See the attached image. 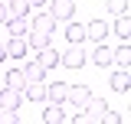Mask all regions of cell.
I'll return each instance as SVG.
<instances>
[{
	"label": "cell",
	"mask_w": 131,
	"mask_h": 124,
	"mask_svg": "<svg viewBox=\"0 0 131 124\" xmlns=\"http://www.w3.org/2000/svg\"><path fill=\"white\" fill-rule=\"evenodd\" d=\"M66 39H69L72 46H75V43H85V26H82V23H72V20H69V26H66Z\"/></svg>",
	"instance_id": "obj_18"
},
{
	"label": "cell",
	"mask_w": 131,
	"mask_h": 124,
	"mask_svg": "<svg viewBox=\"0 0 131 124\" xmlns=\"http://www.w3.org/2000/svg\"><path fill=\"white\" fill-rule=\"evenodd\" d=\"M56 26H59V23L52 20V13H36V16H33V23H30L33 33H46V36H52Z\"/></svg>",
	"instance_id": "obj_4"
},
{
	"label": "cell",
	"mask_w": 131,
	"mask_h": 124,
	"mask_svg": "<svg viewBox=\"0 0 131 124\" xmlns=\"http://www.w3.org/2000/svg\"><path fill=\"white\" fill-rule=\"evenodd\" d=\"M115 62H118V65H125V69H128V62H131V49H128V43H121V49H118V52H115Z\"/></svg>",
	"instance_id": "obj_22"
},
{
	"label": "cell",
	"mask_w": 131,
	"mask_h": 124,
	"mask_svg": "<svg viewBox=\"0 0 131 124\" xmlns=\"http://www.w3.org/2000/svg\"><path fill=\"white\" fill-rule=\"evenodd\" d=\"M7 56H10V59H23V56H26V52H30V49H26V39H23V36H10V43H7Z\"/></svg>",
	"instance_id": "obj_10"
},
{
	"label": "cell",
	"mask_w": 131,
	"mask_h": 124,
	"mask_svg": "<svg viewBox=\"0 0 131 124\" xmlns=\"http://www.w3.org/2000/svg\"><path fill=\"white\" fill-rule=\"evenodd\" d=\"M89 98H92L89 85H69V92H66V101H69V105H75V108H82Z\"/></svg>",
	"instance_id": "obj_6"
},
{
	"label": "cell",
	"mask_w": 131,
	"mask_h": 124,
	"mask_svg": "<svg viewBox=\"0 0 131 124\" xmlns=\"http://www.w3.org/2000/svg\"><path fill=\"white\" fill-rule=\"evenodd\" d=\"M23 75H26V82H46V69L39 62H26L23 65Z\"/></svg>",
	"instance_id": "obj_15"
},
{
	"label": "cell",
	"mask_w": 131,
	"mask_h": 124,
	"mask_svg": "<svg viewBox=\"0 0 131 124\" xmlns=\"http://www.w3.org/2000/svg\"><path fill=\"white\" fill-rule=\"evenodd\" d=\"M59 65H66V69H82L85 65V49H82V43H75L66 56H59Z\"/></svg>",
	"instance_id": "obj_3"
},
{
	"label": "cell",
	"mask_w": 131,
	"mask_h": 124,
	"mask_svg": "<svg viewBox=\"0 0 131 124\" xmlns=\"http://www.w3.org/2000/svg\"><path fill=\"white\" fill-rule=\"evenodd\" d=\"M102 121H105V124H121V121H125V114H115V111H105V114H102Z\"/></svg>",
	"instance_id": "obj_25"
},
{
	"label": "cell",
	"mask_w": 131,
	"mask_h": 124,
	"mask_svg": "<svg viewBox=\"0 0 131 124\" xmlns=\"http://www.w3.org/2000/svg\"><path fill=\"white\" fill-rule=\"evenodd\" d=\"M82 108L85 111L75 114V124H95V121H102V114L108 111V101H105V98H89Z\"/></svg>",
	"instance_id": "obj_1"
},
{
	"label": "cell",
	"mask_w": 131,
	"mask_h": 124,
	"mask_svg": "<svg viewBox=\"0 0 131 124\" xmlns=\"http://www.w3.org/2000/svg\"><path fill=\"white\" fill-rule=\"evenodd\" d=\"M3 82H7L10 88H16V92H23V88H26V75H23V69H10Z\"/></svg>",
	"instance_id": "obj_19"
},
{
	"label": "cell",
	"mask_w": 131,
	"mask_h": 124,
	"mask_svg": "<svg viewBox=\"0 0 131 124\" xmlns=\"http://www.w3.org/2000/svg\"><path fill=\"white\" fill-rule=\"evenodd\" d=\"M3 59H7V49H3V46H0V62H3Z\"/></svg>",
	"instance_id": "obj_28"
},
{
	"label": "cell",
	"mask_w": 131,
	"mask_h": 124,
	"mask_svg": "<svg viewBox=\"0 0 131 124\" xmlns=\"http://www.w3.org/2000/svg\"><path fill=\"white\" fill-rule=\"evenodd\" d=\"M20 101H23V92H16V88H10V85H7V88L0 92V108H10V111H16V108H20Z\"/></svg>",
	"instance_id": "obj_8"
},
{
	"label": "cell",
	"mask_w": 131,
	"mask_h": 124,
	"mask_svg": "<svg viewBox=\"0 0 131 124\" xmlns=\"http://www.w3.org/2000/svg\"><path fill=\"white\" fill-rule=\"evenodd\" d=\"M46 3H49V0H30V7H33V10H36V7H46Z\"/></svg>",
	"instance_id": "obj_27"
},
{
	"label": "cell",
	"mask_w": 131,
	"mask_h": 124,
	"mask_svg": "<svg viewBox=\"0 0 131 124\" xmlns=\"http://www.w3.org/2000/svg\"><path fill=\"white\" fill-rule=\"evenodd\" d=\"M7 30H10V36H26L30 23H26V16H7Z\"/></svg>",
	"instance_id": "obj_13"
},
{
	"label": "cell",
	"mask_w": 131,
	"mask_h": 124,
	"mask_svg": "<svg viewBox=\"0 0 131 124\" xmlns=\"http://www.w3.org/2000/svg\"><path fill=\"white\" fill-rule=\"evenodd\" d=\"M105 7H108L115 16H118V13H128V0H105Z\"/></svg>",
	"instance_id": "obj_23"
},
{
	"label": "cell",
	"mask_w": 131,
	"mask_h": 124,
	"mask_svg": "<svg viewBox=\"0 0 131 124\" xmlns=\"http://www.w3.org/2000/svg\"><path fill=\"white\" fill-rule=\"evenodd\" d=\"M7 10H10V16H26L33 7H30V0H7Z\"/></svg>",
	"instance_id": "obj_21"
},
{
	"label": "cell",
	"mask_w": 131,
	"mask_h": 124,
	"mask_svg": "<svg viewBox=\"0 0 131 124\" xmlns=\"http://www.w3.org/2000/svg\"><path fill=\"white\" fill-rule=\"evenodd\" d=\"M43 121H46V124H62V121H66L62 105H49V108L43 111Z\"/></svg>",
	"instance_id": "obj_20"
},
{
	"label": "cell",
	"mask_w": 131,
	"mask_h": 124,
	"mask_svg": "<svg viewBox=\"0 0 131 124\" xmlns=\"http://www.w3.org/2000/svg\"><path fill=\"white\" fill-rule=\"evenodd\" d=\"M66 92H69L66 82H52V85H46V101L49 105H66Z\"/></svg>",
	"instance_id": "obj_7"
},
{
	"label": "cell",
	"mask_w": 131,
	"mask_h": 124,
	"mask_svg": "<svg viewBox=\"0 0 131 124\" xmlns=\"http://www.w3.org/2000/svg\"><path fill=\"white\" fill-rule=\"evenodd\" d=\"M92 62L102 65V69H105V65H115V52H112L108 46H98L95 52H92Z\"/></svg>",
	"instance_id": "obj_17"
},
{
	"label": "cell",
	"mask_w": 131,
	"mask_h": 124,
	"mask_svg": "<svg viewBox=\"0 0 131 124\" xmlns=\"http://www.w3.org/2000/svg\"><path fill=\"white\" fill-rule=\"evenodd\" d=\"M23 98H26V101H46V85H43V82H26Z\"/></svg>",
	"instance_id": "obj_11"
},
{
	"label": "cell",
	"mask_w": 131,
	"mask_h": 124,
	"mask_svg": "<svg viewBox=\"0 0 131 124\" xmlns=\"http://www.w3.org/2000/svg\"><path fill=\"white\" fill-rule=\"evenodd\" d=\"M105 36H108V23H105V20H89V23H85V39L102 43Z\"/></svg>",
	"instance_id": "obj_5"
},
{
	"label": "cell",
	"mask_w": 131,
	"mask_h": 124,
	"mask_svg": "<svg viewBox=\"0 0 131 124\" xmlns=\"http://www.w3.org/2000/svg\"><path fill=\"white\" fill-rule=\"evenodd\" d=\"M115 33H118L121 43L131 39V20H128V13H118V20H115Z\"/></svg>",
	"instance_id": "obj_16"
},
{
	"label": "cell",
	"mask_w": 131,
	"mask_h": 124,
	"mask_svg": "<svg viewBox=\"0 0 131 124\" xmlns=\"http://www.w3.org/2000/svg\"><path fill=\"white\" fill-rule=\"evenodd\" d=\"M20 118H16V111H10V108H0V124H16Z\"/></svg>",
	"instance_id": "obj_24"
},
{
	"label": "cell",
	"mask_w": 131,
	"mask_h": 124,
	"mask_svg": "<svg viewBox=\"0 0 131 124\" xmlns=\"http://www.w3.org/2000/svg\"><path fill=\"white\" fill-rule=\"evenodd\" d=\"M7 16H10V10H7V0H0V23H7Z\"/></svg>",
	"instance_id": "obj_26"
},
{
	"label": "cell",
	"mask_w": 131,
	"mask_h": 124,
	"mask_svg": "<svg viewBox=\"0 0 131 124\" xmlns=\"http://www.w3.org/2000/svg\"><path fill=\"white\" fill-rule=\"evenodd\" d=\"M49 13L56 23H69L75 16V0H49Z\"/></svg>",
	"instance_id": "obj_2"
},
{
	"label": "cell",
	"mask_w": 131,
	"mask_h": 124,
	"mask_svg": "<svg viewBox=\"0 0 131 124\" xmlns=\"http://www.w3.org/2000/svg\"><path fill=\"white\" fill-rule=\"evenodd\" d=\"M108 85H112V92H128V69L118 65V72H112Z\"/></svg>",
	"instance_id": "obj_12"
},
{
	"label": "cell",
	"mask_w": 131,
	"mask_h": 124,
	"mask_svg": "<svg viewBox=\"0 0 131 124\" xmlns=\"http://www.w3.org/2000/svg\"><path fill=\"white\" fill-rule=\"evenodd\" d=\"M36 56H39V65H43V69H56V65H59V52H56V49L52 46H46V49H39V52H36Z\"/></svg>",
	"instance_id": "obj_14"
},
{
	"label": "cell",
	"mask_w": 131,
	"mask_h": 124,
	"mask_svg": "<svg viewBox=\"0 0 131 124\" xmlns=\"http://www.w3.org/2000/svg\"><path fill=\"white\" fill-rule=\"evenodd\" d=\"M23 39H26V49H33V52H39V49L52 46V36H46V33H26Z\"/></svg>",
	"instance_id": "obj_9"
}]
</instances>
